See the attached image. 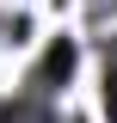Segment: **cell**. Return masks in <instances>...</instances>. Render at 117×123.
<instances>
[{
    "label": "cell",
    "mask_w": 117,
    "mask_h": 123,
    "mask_svg": "<svg viewBox=\"0 0 117 123\" xmlns=\"http://www.w3.org/2000/svg\"><path fill=\"white\" fill-rule=\"evenodd\" d=\"M68 74H74V43H49V55L31 68V80H25V92H37V98H49L56 86H68Z\"/></svg>",
    "instance_id": "6da1fadb"
},
{
    "label": "cell",
    "mask_w": 117,
    "mask_h": 123,
    "mask_svg": "<svg viewBox=\"0 0 117 123\" xmlns=\"http://www.w3.org/2000/svg\"><path fill=\"white\" fill-rule=\"evenodd\" d=\"M105 117L117 123V43H111V55H105Z\"/></svg>",
    "instance_id": "7a4b0ae2"
}]
</instances>
